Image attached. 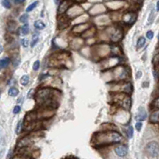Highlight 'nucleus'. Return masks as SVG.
<instances>
[{
  "label": "nucleus",
  "instance_id": "1",
  "mask_svg": "<svg viewBox=\"0 0 159 159\" xmlns=\"http://www.w3.org/2000/svg\"><path fill=\"white\" fill-rule=\"evenodd\" d=\"M57 92V90H54L53 88H42L37 92L35 99L38 104H41L45 108L54 110L58 106V102L56 98V97H59L56 96V93Z\"/></svg>",
  "mask_w": 159,
  "mask_h": 159
},
{
  "label": "nucleus",
  "instance_id": "2",
  "mask_svg": "<svg viewBox=\"0 0 159 159\" xmlns=\"http://www.w3.org/2000/svg\"><path fill=\"white\" fill-rule=\"evenodd\" d=\"M123 139V136L117 131L109 130L106 132L98 133L95 135L94 143L97 146H105V145L118 143Z\"/></svg>",
  "mask_w": 159,
  "mask_h": 159
},
{
  "label": "nucleus",
  "instance_id": "3",
  "mask_svg": "<svg viewBox=\"0 0 159 159\" xmlns=\"http://www.w3.org/2000/svg\"><path fill=\"white\" fill-rule=\"evenodd\" d=\"M146 153L151 158H156L159 156V144L157 142H150L146 146Z\"/></svg>",
  "mask_w": 159,
  "mask_h": 159
},
{
  "label": "nucleus",
  "instance_id": "4",
  "mask_svg": "<svg viewBox=\"0 0 159 159\" xmlns=\"http://www.w3.org/2000/svg\"><path fill=\"white\" fill-rule=\"evenodd\" d=\"M115 153L117 156L120 157V158H123L125 157L128 153V149L125 146H118L115 148Z\"/></svg>",
  "mask_w": 159,
  "mask_h": 159
},
{
  "label": "nucleus",
  "instance_id": "5",
  "mask_svg": "<svg viewBox=\"0 0 159 159\" xmlns=\"http://www.w3.org/2000/svg\"><path fill=\"white\" fill-rule=\"evenodd\" d=\"M137 18V15L134 14V13H128L127 15H124L123 17V20L126 23H127L128 25H132L135 23Z\"/></svg>",
  "mask_w": 159,
  "mask_h": 159
},
{
  "label": "nucleus",
  "instance_id": "6",
  "mask_svg": "<svg viewBox=\"0 0 159 159\" xmlns=\"http://www.w3.org/2000/svg\"><path fill=\"white\" fill-rule=\"evenodd\" d=\"M122 38H123V31H122V29H115V31L113 32V34H111V41L116 42V41H120Z\"/></svg>",
  "mask_w": 159,
  "mask_h": 159
},
{
  "label": "nucleus",
  "instance_id": "7",
  "mask_svg": "<svg viewBox=\"0 0 159 159\" xmlns=\"http://www.w3.org/2000/svg\"><path fill=\"white\" fill-rule=\"evenodd\" d=\"M147 114L145 111V109L143 107H139L138 108V114L137 116H136V119L138 121H143L145 120L146 119Z\"/></svg>",
  "mask_w": 159,
  "mask_h": 159
},
{
  "label": "nucleus",
  "instance_id": "8",
  "mask_svg": "<svg viewBox=\"0 0 159 159\" xmlns=\"http://www.w3.org/2000/svg\"><path fill=\"white\" fill-rule=\"evenodd\" d=\"M72 5V3L69 2V1H64L62 2V3L60 4V6L59 7V9H58V12L60 14H62L65 11L68 10V8L70 6Z\"/></svg>",
  "mask_w": 159,
  "mask_h": 159
},
{
  "label": "nucleus",
  "instance_id": "9",
  "mask_svg": "<svg viewBox=\"0 0 159 159\" xmlns=\"http://www.w3.org/2000/svg\"><path fill=\"white\" fill-rule=\"evenodd\" d=\"M149 122L152 123H159V110L154 111L149 116Z\"/></svg>",
  "mask_w": 159,
  "mask_h": 159
},
{
  "label": "nucleus",
  "instance_id": "10",
  "mask_svg": "<svg viewBox=\"0 0 159 159\" xmlns=\"http://www.w3.org/2000/svg\"><path fill=\"white\" fill-rule=\"evenodd\" d=\"M10 59L8 57H5L3 58V59H1L0 60V70L3 69V68H5L8 66V65H10Z\"/></svg>",
  "mask_w": 159,
  "mask_h": 159
},
{
  "label": "nucleus",
  "instance_id": "11",
  "mask_svg": "<svg viewBox=\"0 0 159 159\" xmlns=\"http://www.w3.org/2000/svg\"><path fill=\"white\" fill-rule=\"evenodd\" d=\"M18 94H19V91H18V89L16 88L12 87V88H10V89L8 90V95H9L10 96H12V97L17 96Z\"/></svg>",
  "mask_w": 159,
  "mask_h": 159
},
{
  "label": "nucleus",
  "instance_id": "12",
  "mask_svg": "<svg viewBox=\"0 0 159 159\" xmlns=\"http://www.w3.org/2000/svg\"><path fill=\"white\" fill-rule=\"evenodd\" d=\"M34 27L36 28L37 29H39V30H41V29H43L45 27H46V24L42 22L40 20H38L36 22H34Z\"/></svg>",
  "mask_w": 159,
  "mask_h": 159
},
{
  "label": "nucleus",
  "instance_id": "13",
  "mask_svg": "<svg viewBox=\"0 0 159 159\" xmlns=\"http://www.w3.org/2000/svg\"><path fill=\"white\" fill-rule=\"evenodd\" d=\"M29 81V77L27 76V75H24L22 76L21 80H20V82H21V85H23V86H26L28 85V83Z\"/></svg>",
  "mask_w": 159,
  "mask_h": 159
},
{
  "label": "nucleus",
  "instance_id": "14",
  "mask_svg": "<svg viewBox=\"0 0 159 159\" xmlns=\"http://www.w3.org/2000/svg\"><path fill=\"white\" fill-rule=\"evenodd\" d=\"M29 31V27L28 26V24H25L24 26H22V28H21V33L23 35H26Z\"/></svg>",
  "mask_w": 159,
  "mask_h": 159
},
{
  "label": "nucleus",
  "instance_id": "15",
  "mask_svg": "<svg viewBox=\"0 0 159 159\" xmlns=\"http://www.w3.org/2000/svg\"><path fill=\"white\" fill-rule=\"evenodd\" d=\"M38 39H39L38 34H34V36H33V38H32V41H31V44H30V45H31L32 48H33V47H34V46H35V45L38 43Z\"/></svg>",
  "mask_w": 159,
  "mask_h": 159
},
{
  "label": "nucleus",
  "instance_id": "16",
  "mask_svg": "<svg viewBox=\"0 0 159 159\" xmlns=\"http://www.w3.org/2000/svg\"><path fill=\"white\" fill-rule=\"evenodd\" d=\"M126 133H127V135L129 138H131L133 137V135H134V129H133L131 126L128 127L127 129L126 130Z\"/></svg>",
  "mask_w": 159,
  "mask_h": 159
},
{
  "label": "nucleus",
  "instance_id": "17",
  "mask_svg": "<svg viewBox=\"0 0 159 159\" xmlns=\"http://www.w3.org/2000/svg\"><path fill=\"white\" fill-rule=\"evenodd\" d=\"M12 159H33L30 156L26 155V154H18L14 157Z\"/></svg>",
  "mask_w": 159,
  "mask_h": 159
},
{
  "label": "nucleus",
  "instance_id": "18",
  "mask_svg": "<svg viewBox=\"0 0 159 159\" xmlns=\"http://www.w3.org/2000/svg\"><path fill=\"white\" fill-rule=\"evenodd\" d=\"M145 43H146V39H145V38H143V37L139 38V39L138 40L137 42L138 48H141V47H142V46L145 45Z\"/></svg>",
  "mask_w": 159,
  "mask_h": 159
},
{
  "label": "nucleus",
  "instance_id": "19",
  "mask_svg": "<svg viewBox=\"0 0 159 159\" xmlns=\"http://www.w3.org/2000/svg\"><path fill=\"white\" fill-rule=\"evenodd\" d=\"M38 1H36V2H34V3H31L30 5L28 7L26 8V12H30V11H32V10H34V8H36V7L38 6Z\"/></svg>",
  "mask_w": 159,
  "mask_h": 159
},
{
  "label": "nucleus",
  "instance_id": "20",
  "mask_svg": "<svg viewBox=\"0 0 159 159\" xmlns=\"http://www.w3.org/2000/svg\"><path fill=\"white\" fill-rule=\"evenodd\" d=\"M2 5L7 9H10L11 7V4H10V2L9 0H3L2 1Z\"/></svg>",
  "mask_w": 159,
  "mask_h": 159
},
{
  "label": "nucleus",
  "instance_id": "21",
  "mask_svg": "<svg viewBox=\"0 0 159 159\" xmlns=\"http://www.w3.org/2000/svg\"><path fill=\"white\" fill-rule=\"evenodd\" d=\"M28 18H29V16H28V15H27V14H24V15H22V16L20 17L19 21L21 22H23V23H26V22H27V21H28Z\"/></svg>",
  "mask_w": 159,
  "mask_h": 159
},
{
  "label": "nucleus",
  "instance_id": "22",
  "mask_svg": "<svg viewBox=\"0 0 159 159\" xmlns=\"http://www.w3.org/2000/svg\"><path fill=\"white\" fill-rule=\"evenodd\" d=\"M22 120H20L17 124V127H16V133L17 134H19L21 130H22Z\"/></svg>",
  "mask_w": 159,
  "mask_h": 159
},
{
  "label": "nucleus",
  "instance_id": "23",
  "mask_svg": "<svg viewBox=\"0 0 159 159\" xmlns=\"http://www.w3.org/2000/svg\"><path fill=\"white\" fill-rule=\"evenodd\" d=\"M40 68V61L39 60H36L35 62L34 63V65H33V69L34 71H38Z\"/></svg>",
  "mask_w": 159,
  "mask_h": 159
},
{
  "label": "nucleus",
  "instance_id": "24",
  "mask_svg": "<svg viewBox=\"0 0 159 159\" xmlns=\"http://www.w3.org/2000/svg\"><path fill=\"white\" fill-rule=\"evenodd\" d=\"M8 27H9V29H10V31H13L16 28V23L15 22H9L8 23Z\"/></svg>",
  "mask_w": 159,
  "mask_h": 159
},
{
  "label": "nucleus",
  "instance_id": "25",
  "mask_svg": "<svg viewBox=\"0 0 159 159\" xmlns=\"http://www.w3.org/2000/svg\"><path fill=\"white\" fill-rule=\"evenodd\" d=\"M21 43H22V46L25 47V48H26V47H28V46H29V41H28L26 38L22 39V40H21Z\"/></svg>",
  "mask_w": 159,
  "mask_h": 159
},
{
  "label": "nucleus",
  "instance_id": "26",
  "mask_svg": "<svg viewBox=\"0 0 159 159\" xmlns=\"http://www.w3.org/2000/svg\"><path fill=\"white\" fill-rule=\"evenodd\" d=\"M20 111H21V107L18 106V105L15 106V108H14V110H13V112H14V114H18Z\"/></svg>",
  "mask_w": 159,
  "mask_h": 159
},
{
  "label": "nucleus",
  "instance_id": "27",
  "mask_svg": "<svg viewBox=\"0 0 159 159\" xmlns=\"http://www.w3.org/2000/svg\"><path fill=\"white\" fill-rule=\"evenodd\" d=\"M146 37L148 39H152L154 38V32L151 31V30H149L146 33Z\"/></svg>",
  "mask_w": 159,
  "mask_h": 159
},
{
  "label": "nucleus",
  "instance_id": "28",
  "mask_svg": "<svg viewBox=\"0 0 159 159\" xmlns=\"http://www.w3.org/2000/svg\"><path fill=\"white\" fill-rule=\"evenodd\" d=\"M142 127V123H141V122H138V123H137L135 124V128H136V130H137L138 131H140V130H141Z\"/></svg>",
  "mask_w": 159,
  "mask_h": 159
},
{
  "label": "nucleus",
  "instance_id": "29",
  "mask_svg": "<svg viewBox=\"0 0 159 159\" xmlns=\"http://www.w3.org/2000/svg\"><path fill=\"white\" fill-rule=\"evenodd\" d=\"M154 106L156 107H158L159 108V98L156 99L154 102Z\"/></svg>",
  "mask_w": 159,
  "mask_h": 159
},
{
  "label": "nucleus",
  "instance_id": "30",
  "mask_svg": "<svg viewBox=\"0 0 159 159\" xmlns=\"http://www.w3.org/2000/svg\"><path fill=\"white\" fill-rule=\"evenodd\" d=\"M154 63H158L159 62V54H158V55L154 57Z\"/></svg>",
  "mask_w": 159,
  "mask_h": 159
},
{
  "label": "nucleus",
  "instance_id": "31",
  "mask_svg": "<svg viewBox=\"0 0 159 159\" xmlns=\"http://www.w3.org/2000/svg\"><path fill=\"white\" fill-rule=\"evenodd\" d=\"M26 0H15V3L16 4H21V3H24Z\"/></svg>",
  "mask_w": 159,
  "mask_h": 159
},
{
  "label": "nucleus",
  "instance_id": "32",
  "mask_svg": "<svg viewBox=\"0 0 159 159\" xmlns=\"http://www.w3.org/2000/svg\"><path fill=\"white\" fill-rule=\"evenodd\" d=\"M154 16V11H152L151 14H150V15H149V23H150V22H152V17Z\"/></svg>",
  "mask_w": 159,
  "mask_h": 159
},
{
  "label": "nucleus",
  "instance_id": "33",
  "mask_svg": "<svg viewBox=\"0 0 159 159\" xmlns=\"http://www.w3.org/2000/svg\"><path fill=\"white\" fill-rule=\"evenodd\" d=\"M156 8H157V11H159V1H158V3H157Z\"/></svg>",
  "mask_w": 159,
  "mask_h": 159
},
{
  "label": "nucleus",
  "instance_id": "34",
  "mask_svg": "<svg viewBox=\"0 0 159 159\" xmlns=\"http://www.w3.org/2000/svg\"><path fill=\"white\" fill-rule=\"evenodd\" d=\"M3 46L0 45V54L3 53Z\"/></svg>",
  "mask_w": 159,
  "mask_h": 159
},
{
  "label": "nucleus",
  "instance_id": "35",
  "mask_svg": "<svg viewBox=\"0 0 159 159\" xmlns=\"http://www.w3.org/2000/svg\"><path fill=\"white\" fill-rule=\"evenodd\" d=\"M59 2H60V0H54V3H55L56 5H58V4H59Z\"/></svg>",
  "mask_w": 159,
  "mask_h": 159
},
{
  "label": "nucleus",
  "instance_id": "36",
  "mask_svg": "<svg viewBox=\"0 0 159 159\" xmlns=\"http://www.w3.org/2000/svg\"><path fill=\"white\" fill-rule=\"evenodd\" d=\"M0 97H1V90H0Z\"/></svg>",
  "mask_w": 159,
  "mask_h": 159
},
{
  "label": "nucleus",
  "instance_id": "37",
  "mask_svg": "<svg viewBox=\"0 0 159 159\" xmlns=\"http://www.w3.org/2000/svg\"><path fill=\"white\" fill-rule=\"evenodd\" d=\"M66 159H74V158H66Z\"/></svg>",
  "mask_w": 159,
  "mask_h": 159
}]
</instances>
